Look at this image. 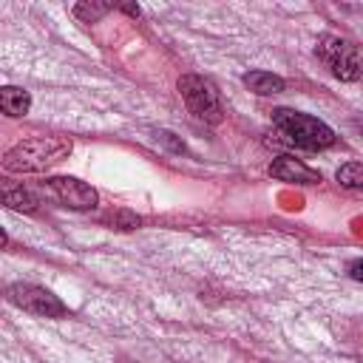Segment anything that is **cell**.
I'll return each mask as SVG.
<instances>
[{
	"mask_svg": "<svg viewBox=\"0 0 363 363\" xmlns=\"http://www.w3.org/2000/svg\"><path fill=\"white\" fill-rule=\"evenodd\" d=\"M6 301L20 306L23 312H31L37 318H65L68 315V306L45 286H37V284H11L6 289Z\"/></svg>",
	"mask_w": 363,
	"mask_h": 363,
	"instance_id": "5b68a950",
	"label": "cell"
},
{
	"mask_svg": "<svg viewBox=\"0 0 363 363\" xmlns=\"http://www.w3.org/2000/svg\"><path fill=\"white\" fill-rule=\"evenodd\" d=\"M119 9H122V11H128V14H139V9H136V6H119Z\"/></svg>",
	"mask_w": 363,
	"mask_h": 363,
	"instance_id": "9a60e30c",
	"label": "cell"
},
{
	"mask_svg": "<svg viewBox=\"0 0 363 363\" xmlns=\"http://www.w3.org/2000/svg\"><path fill=\"white\" fill-rule=\"evenodd\" d=\"M244 85L252 94H258V96H272V94L284 91V79L278 74H269V71H250V74H244Z\"/></svg>",
	"mask_w": 363,
	"mask_h": 363,
	"instance_id": "30bf717a",
	"label": "cell"
},
{
	"mask_svg": "<svg viewBox=\"0 0 363 363\" xmlns=\"http://www.w3.org/2000/svg\"><path fill=\"white\" fill-rule=\"evenodd\" d=\"M179 94L187 105V111L207 122V125H218L224 119V105H221V96L216 91V85L199 74H184L179 79Z\"/></svg>",
	"mask_w": 363,
	"mask_h": 363,
	"instance_id": "3957f363",
	"label": "cell"
},
{
	"mask_svg": "<svg viewBox=\"0 0 363 363\" xmlns=\"http://www.w3.org/2000/svg\"><path fill=\"white\" fill-rule=\"evenodd\" d=\"M113 6L111 3H77L74 6V17L85 20V23H96L102 14H108Z\"/></svg>",
	"mask_w": 363,
	"mask_h": 363,
	"instance_id": "4fadbf2b",
	"label": "cell"
},
{
	"mask_svg": "<svg viewBox=\"0 0 363 363\" xmlns=\"http://www.w3.org/2000/svg\"><path fill=\"white\" fill-rule=\"evenodd\" d=\"M71 153V139L65 136H34L17 142L3 156V170L9 173H40Z\"/></svg>",
	"mask_w": 363,
	"mask_h": 363,
	"instance_id": "6da1fadb",
	"label": "cell"
},
{
	"mask_svg": "<svg viewBox=\"0 0 363 363\" xmlns=\"http://www.w3.org/2000/svg\"><path fill=\"white\" fill-rule=\"evenodd\" d=\"M45 190L62 207H71V210H94L99 201L96 190L74 176H51V179H45Z\"/></svg>",
	"mask_w": 363,
	"mask_h": 363,
	"instance_id": "8992f818",
	"label": "cell"
},
{
	"mask_svg": "<svg viewBox=\"0 0 363 363\" xmlns=\"http://www.w3.org/2000/svg\"><path fill=\"white\" fill-rule=\"evenodd\" d=\"M28 108H31L28 91L14 88V85H6V88L0 91V111H3L6 116H14V119H17V116H26Z\"/></svg>",
	"mask_w": 363,
	"mask_h": 363,
	"instance_id": "ba28073f",
	"label": "cell"
},
{
	"mask_svg": "<svg viewBox=\"0 0 363 363\" xmlns=\"http://www.w3.org/2000/svg\"><path fill=\"white\" fill-rule=\"evenodd\" d=\"M335 179L340 182V187L346 190H357L363 193V162H349V164H340Z\"/></svg>",
	"mask_w": 363,
	"mask_h": 363,
	"instance_id": "8fae6325",
	"label": "cell"
},
{
	"mask_svg": "<svg viewBox=\"0 0 363 363\" xmlns=\"http://www.w3.org/2000/svg\"><path fill=\"white\" fill-rule=\"evenodd\" d=\"M315 54L343 82H354L363 74V60H360L357 48L352 43H346L343 37H337V34H320L318 45H315Z\"/></svg>",
	"mask_w": 363,
	"mask_h": 363,
	"instance_id": "277c9868",
	"label": "cell"
},
{
	"mask_svg": "<svg viewBox=\"0 0 363 363\" xmlns=\"http://www.w3.org/2000/svg\"><path fill=\"white\" fill-rule=\"evenodd\" d=\"M272 125L278 128V133L295 145V147H303V150H323V147H332L335 145V130L309 116V113H301V111H292V108H275L272 111Z\"/></svg>",
	"mask_w": 363,
	"mask_h": 363,
	"instance_id": "7a4b0ae2",
	"label": "cell"
},
{
	"mask_svg": "<svg viewBox=\"0 0 363 363\" xmlns=\"http://www.w3.org/2000/svg\"><path fill=\"white\" fill-rule=\"evenodd\" d=\"M269 176L278 179V182H295V184H318L320 182V173L312 170V167H306L295 156H278V159H272Z\"/></svg>",
	"mask_w": 363,
	"mask_h": 363,
	"instance_id": "52a82bcc",
	"label": "cell"
},
{
	"mask_svg": "<svg viewBox=\"0 0 363 363\" xmlns=\"http://www.w3.org/2000/svg\"><path fill=\"white\" fill-rule=\"evenodd\" d=\"M99 221H102V224H111V227H116V230H136V227L142 224V218H139L136 213H130V210H111V213H105Z\"/></svg>",
	"mask_w": 363,
	"mask_h": 363,
	"instance_id": "7c38bea8",
	"label": "cell"
},
{
	"mask_svg": "<svg viewBox=\"0 0 363 363\" xmlns=\"http://www.w3.org/2000/svg\"><path fill=\"white\" fill-rule=\"evenodd\" d=\"M349 275H352L354 281H363V258H354V261L349 264Z\"/></svg>",
	"mask_w": 363,
	"mask_h": 363,
	"instance_id": "5bb4252c",
	"label": "cell"
},
{
	"mask_svg": "<svg viewBox=\"0 0 363 363\" xmlns=\"http://www.w3.org/2000/svg\"><path fill=\"white\" fill-rule=\"evenodd\" d=\"M3 204L9 210H20V213H34L40 207L37 196L23 184H3Z\"/></svg>",
	"mask_w": 363,
	"mask_h": 363,
	"instance_id": "9c48e42d",
	"label": "cell"
}]
</instances>
